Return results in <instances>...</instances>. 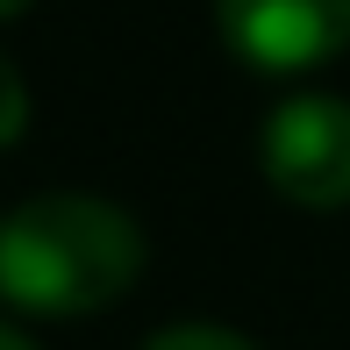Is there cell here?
Returning a JSON list of instances; mask_svg holds the SVG:
<instances>
[{
    "mask_svg": "<svg viewBox=\"0 0 350 350\" xmlns=\"http://www.w3.org/2000/svg\"><path fill=\"white\" fill-rule=\"evenodd\" d=\"M29 8V0H0V22H8V14H22Z\"/></svg>",
    "mask_w": 350,
    "mask_h": 350,
    "instance_id": "52a82bcc",
    "label": "cell"
},
{
    "mask_svg": "<svg viewBox=\"0 0 350 350\" xmlns=\"http://www.w3.org/2000/svg\"><path fill=\"white\" fill-rule=\"evenodd\" d=\"M265 179L308 215L350 208V100L336 93H293L265 115Z\"/></svg>",
    "mask_w": 350,
    "mask_h": 350,
    "instance_id": "7a4b0ae2",
    "label": "cell"
},
{
    "mask_svg": "<svg viewBox=\"0 0 350 350\" xmlns=\"http://www.w3.org/2000/svg\"><path fill=\"white\" fill-rule=\"evenodd\" d=\"M0 350H36V343H29L22 329H8V322H0Z\"/></svg>",
    "mask_w": 350,
    "mask_h": 350,
    "instance_id": "8992f818",
    "label": "cell"
},
{
    "mask_svg": "<svg viewBox=\"0 0 350 350\" xmlns=\"http://www.w3.org/2000/svg\"><path fill=\"white\" fill-rule=\"evenodd\" d=\"M215 22L258 72H308L350 51V0H215Z\"/></svg>",
    "mask_w": 350,
    "mask_h": 350,
    "instance_id": "3957f363",
    "label": "cell"
},
{
    "mask_svg": "<svg viewBox=\"0 0 350 350\" xmlns=\"http://www.w3.org/2000/svg\"><path fill=\"white\" fill-rule=\"evenodd\" d=\"M143 279V229L115 200L36 193L0 215V300L22 314H100Z\"/></svg>",
    "mask_w": 350,
    "mask_h": 350,
    "instance_id": "6da1fadb",
    "label": "cell"
},
{
    "mask_svg": "<svg viewBox=\"0 0 350 350\" xmlns=\"http://www.w3.org/2000/svg\"><path fill=\"white\" fill-rule=\"evenodd\" d=\"M143 350H258V343L236 336V329H215V322H186V329H165V336H150Z\"/></svg>",
    "mask_w": 350,
    "mask_h": 350,
    "instance_id": "277c9868",
    "label": "cell"
},
{
    "mask_svg": "<svg viewBox=\"0 0 350 350\" xmlns=\"http://www.w3.org/2000/svg\"><path fill=\"white\" fill-rule=\"evenodd\" d=\"M22 129H29V86H22V72H14V57L0 51V150Z\"/></svg>",
    "mask_w": 350,
    "mask_h": 350,
    "instance_id": "5b68a950",
    "label": "cell"
}]
</instances>
